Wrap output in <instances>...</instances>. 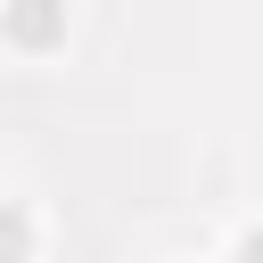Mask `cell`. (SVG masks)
<instances>
[{"instance_id": "obj_1", "label": "cell", "mask_w": 263, "mask_h": 263, "mask_svg": "<svg viewBox=\"0 0 263 263\" xmlns=\"http://www.w3.org/2000/svg\"><path fill=\"white\" fill-rule=\"evenodd\" d=\"M0 33L41 58V49L66 41V0H0Z\"/></svg>"}, {"instance_id": "obj_2", "label": "cell", "mask_w": 263, "mask_h": 263, "mask_svg": "<svg viewBox=\"0 0 263 263\" xmlns=\"http://www.w3.org/2000/svg\"><path fill=\"white\" fill-rule=\"evenodd\" d=\"M0 263H33V222H25V205H0Z\"/></svg>"}]
</instances>
